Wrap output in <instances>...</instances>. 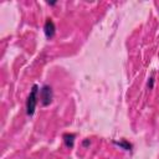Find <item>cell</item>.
<instances>
[{"label": "cell", "instance_id": "4", "mask_svg": "<svg viewBox=\"0 0 159 159\" xmlns=\"http://www.w3.org/2000/svg\"><path fill=\"white\" fill-rule=\"evenodd\" d=\"M75 138H76V135L73 133H65L63 134L65 145L67 148H73V145H75Z\"/></svg>", "mask_w": 159, "mask_h": 159}, {"label": "cell", "instance_id": "5", "mask_svg": "<svg viewBox=\"0 0 159 159\" xmlns=\"http://www.w3.org/2000/svg\"><path fill=\"white\" fill-rule=\"evenodd\" d=\"M116 145H118V147H120V148H123L124 150H130L132 149V144L129 143V142H127V140H120V142H113Z\"/></svg>", "mask_w": 159, "mask_h": 159}, {"label": "cell", "instance_id": "2", "mask_svg": "<svg viewBox=\"0 0 159 159\" xmlns=\"http://www.w3.org/2000/svg\"><path fill=\"white\" fill-rule=\"evenodd\" d=\"M52 98H53V92H52L51 86L43 84L40 89V102H41V104L42 106H48L52 102Z\"/></svg>", "mask_w": 159, "mask_h": 159}, {"label": "cell", "instance_id": "3", "mask_svg": "<svg viewBox=\"0 0 159 159\" xmlns=\"http://www.w3.org/2000/svg\"><path fill=\"white\" fill-rule=\"evenodd\" d=\"M43 31H45V35L47 39H52L55 36V32H56V26L53 24V21L51 19H47L45 21V25H43Z\"/></svg>", "mask_w": 159, "mask_h": 159}, {"label": "cell", "instance_id": "6", "mask_svg": "<svg viewBox=\"0 0 159 159\" xmlns=\"http://www.w3.org/2000/svg\"><path fill=\"white\" fill-rule=\"evenodd\" d=\"M153 86H154V78L150 77L149 81H148V87H149V88H153Z\"/></svg>", "mask_w": 159, "mask_h": 159}, {"label": "cell", "instance_id": "1", "mask_svg": "<svg viewBox=\"0 0 159 159\" xmlns=\"http://www.w3.org/2000/svg\"><path fill=\"white\" fill-rule=\"evenodd\" d=\"M37 93H39V86L34 84L26 99V114L27 116H34L35 113L36 103H37Z\"/></svg>", "mask_w": 159, "mask_h": 159}, {"label": "cell", "instance_id": "7", "mask_svg": "<svg viewBox=\"0 0 159 159\" xmlns=\"http://www.w3.org/2000/svg\"><path fill=\"white\" fill-rule=\"evenodd\" d=\"M82 144H83V147H87V145L89 144V139H86V140H83V143H82Z\"/></svg>", "mask_w": 159, "mask_h": 159}]
</instances>
